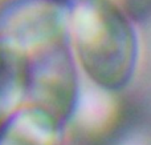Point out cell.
I'll return each mask as SVG.
<instances>
[{"instance_id":"6da1fadb","label":"cell","mask_w":151,"mask_h":145,"mask_svg":"<svg viewBox=\"0 0 151 145\" xmlns=\"http://www.w3.org/2000/svg\"><path fill=\"white\" fill-rule=\"evenodd\" d=\"M76 47L83 72L98 88H122L134 69V49L129 35L110 17L83 11L76 29Z\"/></svg>"},{"instance_id":"7a4b0ae2","label":"cell","mask_w":151,"mask_h":145,"mask_svg":"<svg viewBox=\"0 0 151 145\" xmlns=\"http://www.w3.org/2000/svg\"><path fill=\"white\" fill-rule=\"evenodd\" d=\"M40 108L64 119L78 103V80L70 59L61 52L49 53L29 69V92Z\"/></svg>"},{"instance_id":"3957f363","label":"cell","mask_w":151,"mask_h":145,"mask_svg":"<svg viewBox=\"0 0 151 145\" xmlns=\"http://www.w3.org/2000/svg\"><path fill=\"white\" fill-rule=\"evenodd\" d=\"M61 120L35 104L0 125V145H60Z\"/></svg>"},{"instance_id":"277c9868","label":"cell","mask_w":151,"mask_h":145,"mask_svg":"<svg viewBox=\"0 0 151 145\" xmlns=\"http://www.w3.org/2000/svg\"><path fill=\"white\" fill-rule=\"evenodd\" d=\"M29 69L20 52L0 49V125L20 109L29 92Z\"/></svg>"}]
</instances>
